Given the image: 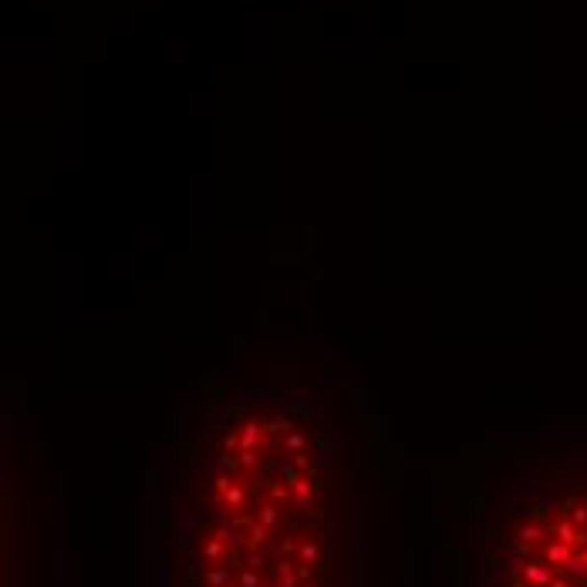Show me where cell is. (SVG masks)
<instances>
[{
  "mask_svg": "<svg viewBox=\"0 0 587 587\" xmlns=\"http://www.w3.org/2000/svg\"><path fill=\"white\" fill-rule=\"evenodd\" d=\"M149 490L156 587H378L348 408L280 361L186 402Z\"/></svg>",
  "mask_w": 587,
  "mask_h": 587,
  "instance_id": "1",
  "label": "cell"
},
{
  "mask_svg": "<svg viewBox=\"0 0 587 587\" xmlns=\"http://www.w3.org/2000/svg\"><path fill=\"white\" fill-rule=\"evenodd\" d=\"M470 540V587H587V435L493 463Z\"/></svg>",
  "mask_w": 587,
  "mask_h": 587,
  "instance_id": "2",
  "label": "cell"
}]
</instances>
